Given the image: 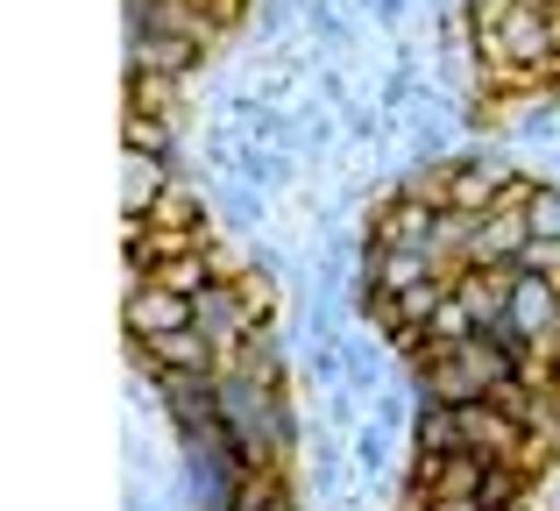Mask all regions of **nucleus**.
Here are the masks:
<instances>
[{
	"instance_id": "nucleus-1",
	"label": "nucleus",
	"mask_w": 560,
	"mask_h": 511,
	"mask_svg": "<svg viewBox=\"0 0 560 511\" xmlns=\"http://www.w3.org/2000/svg\"><path fill=\"white\" fill-rule=\"evenodd\" d=\"M511 327L533 356H553L560 348V277L547 270H511Z\"/></svg>"
},
{
	"instance_id": "nucleus-2",
	"label": "nucleus",
	"mask_w": 560,
	"mask_h": 511,
	"mask_svg": "<svg viewBox=\"0 0 560 511\" xmlns=\"http://www.w3.org/2000/svg\"><path fill=\"white\" fill-rule=\"evenodd\" d=\"M128 327H136V341H156V334L199 327V305H191V291H171L164 277H156V284L128 291Z\"/></svg>"
},
{
	"instance_id": "nucleus-3",
	"label": "nucleus",
	"mask_w": 560,
	"mask_h": 511,
	"mask_svg": "<svg viewBox=\"0 0 560 511\" xmlns=\"http://www.w3.org/2000/svg\"><path fill=\"white\" fill-rule=\"evenodd\" d=\"M191 305H199V334H213L220 348H234L248 327H256V313L242 305V291H234V284H206Z\"/></svg>"
},
{
	"instance_id": "nucleus-4",
	"label": "nucleus",
	"mask_w": 560,
	"mask_h": 511,
	"mask_svg": "<svg viewBox=\"0 0 560 511\" xmlns=\"http://www.w3.org/2000/svg\"><path fill=\"white\" fill-rule=\"evenodd\" d=\"M305 28H313L319 43H334V50H348V36H355V28H348V14L327 8V0H305Z\"/></svg>"
},
{
	"instance_id": "nucleus-5",
	"label": "nucleus",
	"mask_w": 560,
	"mask_h": 511,
	"mask_svg": "<svg viewBox=\"0 0 560 511\" xmlns=\"http://www.w3.org/2000/svg\"><path fill=\"white\" fill-rule=\"evenodd\" d=\"M362 8H370L376 22H405V8H411V0H362Z\"/></svg>"
}]
</instances>
